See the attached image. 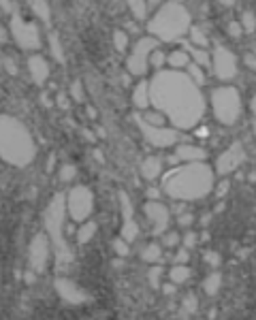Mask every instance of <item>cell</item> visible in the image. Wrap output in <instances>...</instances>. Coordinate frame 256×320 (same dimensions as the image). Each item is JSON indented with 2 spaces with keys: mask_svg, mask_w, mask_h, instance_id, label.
<instances>
[{
  "mask_svg": "<svg viewBox=\"0 0 256 320\" xmlns=\"http://www.w3.org/2000/svg\"><path fill=\"white\" fill-rule=\"evenodd\" d=\"M4 66H7L9 75H17V73H20V68H17V64L13 62V58H4Z\"/></svg>",
  "mask_w": 256,
  "mask_h": 320,
  "instance_id": "cell-46",
  "label": "cell"
},
{
  "mask_svg": "<svg viewBox=\"0 0 256 320\" xmlns=\"http://www.w3.org/2000/svg\"><path fill=\"white\" fill-rule=\"evenodd\" d=\"M75 171H77V169H75L73 165H62L60 167V171H58V177H60V182H71V179L75 177Z\"/></svg>",
  "mask_w": 256,
  "mask_h": 320,
  "instance_id": "cell-38",
  "label": "cell"
},
{
  "mask_svg": "<svg viewBox=\"0 0 256 320\" xmlns=\"http://www.w3.org/2000/svg\"><path fill=\"white\" fill-rule=\"evenodd\" d=\"M126 4L135 20H145V15H148V2L145 0H126Z\"/></svg>",
  "mask_w": 256,
  "mask_h": 320,
  "instance_id": "cell-29",
  "label": "cell"
},
{
  "mask_svg": "<svg viewBox=\"0 0 256 320\" xmlns=\"http://www.w3.org/2000/svg\"><path fill=\"white\" fill-rule=\"evenodd\" d=\"M56 290H58V295H60L64 301H68L71 305H79V303H85V301H88L85 290H81L73 280H66V277H58Z\"/></svg>",
  "mask_w": 256,
  "mask_h": 320,
  "instance_id": "cell-16",
  "label": "cell"
},
{
  "mask_svg": "<svg viewBox=\"0 0 256 320\" xmlns=\"http://www.w3.org/2000/svg\"><path fill=\"white\" fill-rule=\"evenodd\" d=\"M158 196H160V190L158 188H148V199L149 201H158Z\"/></svg>",
  "mask_w": 256,
  "mask_h": 320,
  "instance_id": "cell-51",
  "label": "cell"
},
{
  "mask_svg": "<svg viewBox=\"0 0 256 320\" xmlns=\"http://www.w3.org/2000/svg\"><path fill=\"white\" fill-rule=\"evenodd\" d=\"M135 122H137L139 130H141L143 139L149 145H154V148H171V145H175L177 141H182V139H184L177 132V128L154 126V124H149L143 115H135Z\"/></svg>",
  "mask_w": 256,
  "mask_h": 320,
  "instance_id": "cell-8",
  "label": "cell"
},
{
  "mask_svg": "<svg viewBox=\"0 0 256 320\" xmlns=\"http://www.w3.org/2000/svg\"><path fill=\"white\" fill-rule=\"evenodd\" d=\"M143 118L148 120L149 124H154V126H165V122H167V118H165V115H162L160 111H154V113H145Z\"/></svg>",
  "mask_w": 256,
  "mask_h": 320,
  "instance_id": "cell-40",
  "label": "cell"
},
{
  "mask_svg": "<svg viewBox=\"0 0 256 320\" xmlns=\"http://www.w3.org/2000/svg\"><path fill=\"white\" fill-rule=\"evenodd\" d=\"M113 250H115V254L118 256H128V241L124 239V237H118V239H113Z\"/></svg>",
  "mask_w": 256,
  "mask_h": 320,
  "instance_id": "cell-39",
  "label": "cell"
},
{
  "mask_svg": "<svg viewBox=\"0 0 256 320\" xmlns=\"http://www.w3.org/2000/svg\"><path fill=\"white\" fill-rule=\"evenodd\" d=\"M252 130H254V135H256V120H254V124H252Z\"/></svg>",
  "mask_w": 256,
  "mask_h": 320,
  "instance_id": "cell-62",
  "label": "cell"
},
{
  "mask_svg": "<svg viewBox=\"0 0 256 320\" xmlns=\"http://www.w3.org/2000/svg\"><path fill=\"white\" fill-rule=\"evenodd\" d=\"M58 107L60 109H68V98H66V94H58Z\"/></svg>",
  "mask_w": 256,
  "mask_h": 320,
  "instance_id": "cell-50",
  "label": "cell"
},
{
  "mask_svg": "<svg viewBox=\"0 0 256 320\" xmlns=\"http://www.w3.org/2000/svg\"><path fill=\"white\" fill-rule=\"evenodd\" d=\"M54 165H56V156L51 154L49 158H47V173H51V171H54Z\"/></svg>",
  "mask_w": 256,
  "mask_h": 320,
  "instance_id": "cell-53",
  "label": "cell"
},
{
  "mask_svg": "<svg viewBox=\"0 0 256 320\" xmlns=\"http://www.w3.org/2000/svg\"><path fill=\"white\" fill-rule=\"evenodd\" d=\"M71 98L75 103H84L85 101V94H84V85H81V81H73V85H71Z\"/></svg>",
  "mask_w": 256,
  "mask_h": 320,
  "instance_id": "cell-37",
  "label": "cell"
},
{
  "mask_svg": "<svg viewBox=\"0 0 256 320\" xmlns=\"http://www.w3.org/2000/svg\"><path fill=\"white\" fill-rule=\"evenodd\" d=\"M190 269H188V265H184V263H177L175 267H171V271H169V280H171L173 284H184V282H188V277H190Z\"/></svg>",
  "mask_w": 256,
  "mask_h": 320,
  "instance_id": "cell-21",
  "label": "cell"
},
{
  "mask_svg": "<svg viewBox=\"0 0 256 320\" xmlns=\"http://www.w3.org/2000/svg\"><path fill=\"white\" fill-rule=\"evenodd\" d=\"M194 222V216H192V213H179V218H177V224L179 226H184V229H188V226Z\"/></svg>",
  "mask_w": 256,
  "mask_h": 320,
  "instance_id": "cell-45",
  "label": "cell"
},
{
  "mask_svg": "<svg viewBox=\"0 0 256 320\" xmlns=\"http://www.w3.org/2000/svg\"><path fill=\"white\" fill-rule=\"evenodd\" d=\"M203 260H205L207 265H212V267H218L220 263H222V258H220L218 252H213V250H207V252L203 254Z\"/></svg>",
  "mask_w": 256,
  "mask_h": 320,
  "instance_id": "cell-42",
  "label": "cell"
},
{
  "mask_svg": "<svg viewBox=\"0 0 256 320\" xmlns=\"http://www.w3.org/2000/svg\"><path fill=\"white\" fill-rule=\"evenodd\" d=\"M113 47H115V51H120V54L128 49V34L124 30H115L113 32Z\"/></svg>",
  "mask_w": 256,
  "mask_h": 320,
  "instance_id": "cell-34",
  "label": "cell"
},
{
  "mask_svg": "<svg viewBox=\"0 0 256 320\" xmlns=\"http://www.w3.org/2000/svg\"><path fill=\"white\" fill-rule=\"evenodd\" d=\"M156 47H158V39H154V37H143L135 43V47H132L130 56H128V60H126V68L132 77H141V75L148 73L149 54H152Z\"/></svg>",
  "mask_w": 256,
  "mask_h": 320,
  "instance_id": "cell-9",
  "label": "cell"
},
{
  "mask_svg": "<svg viewBox=\"0 0 256 320\" xmlns=\"http://www.w3.org/2000/svg\"><path fill=\"white\" fill-rule=\"evenodd\" d=\"M226 30H229V34H231L233 39H239V37H241V32H243V28H241L239 21H231V24L226 26Z\"/></svg>",
  "mask_w": 256,
  "mask_h": 320,
  "instance_id": "cell-43",
  "label": "cell"
},
{
  "mask_svg": "<svg viewBox=\"0 0 256 320\" xmlns=\"http://www.w3.org/2000/svg\"><path fill=\"white\" fill-rule=\"evenodd\" d=\"M167 64V56H165V51H160L158 47H156L152 54H149V66H154L156 71H160L162 66Z\"/></svg>",
  "mask_w": 256,
  "mask_h": 320,
  "instance_id": "cell-35",
  "label": "cell"
},
{
  "mask_svg": "<svg viewBox=\"0 0 256 320\" xmlns=\"http://www.w3.org/2000/svg\"><path fill=\"white\" fill-rule=\"evenodd\" d=\"M132 105L137 109H148L149 107V81H139L132 90Z\"/></svg>",
  "mask_w": 256,
  "mask_h": 320,
  "instance_id": "cell-20",
  "label": "cell"
},
{
  "mask_svg": "<svg viewBox=\"0 0 256 320\" xmlns=\"http://www.w3.org/2000/svg\"><path fill=\"white\" fill-rule=\"evenodd\" d=\"M243 162H246V148H243L241 143H233L218 156L216 173L218 175H229V173H233L239 165H243Z\"/></svg>",
  "mask_w": 256,
  "mask_h": 320,
  "instance_id": "cell-13",
  "label": "cell"
},
{
  "mask_svg": "<svg viewBox=\"0 0 256 320\" xmlns=\"http://www.w3.org/2000/svg\"><path fill=\"white\" fill-rule=\"evenodd\" d=\"M243 62H246L248 68H252V71H256V56L254 54H246V58H243Z\"/></svg>",
  "mask_w": 256,
  "mask_h": 320,
  "instance_id": "cell-48",
  "label": "cell"
},
{
  "mask_svg": "<svg viewBox=\"0 0 256 320\" xmlns=\"http://www.w3.org/2000/svg\"><path fill=\"white\" fill-rule=\"evenodd\" d=\"M141 175L148 179V182H154L156 177L162 175V160L158 156H148L141 162Z\"/></svg>",
  "mask_w": 256,
  "mask_h": 320,
  "instance_id": "cell-19",
  "label": "cell"
},
{
  "mask_svg": "<svg viewBox=\"0 0 256 320\" xmlns=\"http://www.w3.org/2000/svg\"><path fill=\"white\" fill-rule=\"evenodd\" d=\"M118 199H120V209H122V216H124V226H122V237L130 243L139 237V226L132 218V203H130V196L126 194L124 190L118 192Z\"/></svg>",
  "mask_w": 256,
  "mask_h": 320,
  "instance_id": "cell-15",
  "label": "cell"
},
{
  "mask_svg": "<svg viewBox=\"0 0 256 320\" xmlns=\"http://www.w3.org/2000/svg\"><path fill=\"white\" fill-rule=\"evenodd\" d=\"M47 263H49V237L45 233H39V235H34L30 248H28V265H30L34 273H43L47 269Z\"/></svg>",
  "mask_w": 256,
  "mask_h": 320,
  "instance_id": "cell-12",
  "label": "cell"
},
{
  "mask_svg": "<svg viewBox=\"0 0 256 320\" xmlns=\"http://www.w3.org/2000/svg\"><path fill=\"white\" fill-rule=\"evenodd\" d=\"M212 66H213V73H216L218 79L231 81L237 75V58L229 47H224V45L218 43L216 47H213Z\"/></svg>",
  "mask_w": 256,
  "mask_h": 320,
  "instance_id": "cell-11",
  "label": "cell"
},
{
  "mask_svg": "<svg viewBox=\"0 0 256 320\" xmlns=\"http://www.w3.org/2000/svg\"><path fill=\"white\" fill-rule=\"evenodd\" d=\"M196 239H199V237H196V233H192V231H188L184 235V248H194L196 246Z\"/></svg>",
  "mask_w": 256,
  "mask_h": 320,
  "instance_id": "cell-44",
  "label": "cell"
},
{
  "mask_svg": "<svg viewBox=\"0 0 256 320\" xmlns=\"http://www.w3.org/2000/svg\"><path fill=\"white\" fill-rule=\"evenodd\" d=\"M92 209H94V194H92L90 188L85 186H75V188L68 192L66 199V212L75 222H85L90 218Z\"/></svg>",
  "mask_w": 256,
  "mask_h": 320,
  "instance_id": "cell-10",
  "label": "cell"
},
{
  "mask_svg": "<svg viewBox=\"0 0 256 320\" xmlns=\"http://www.w3.org/2000/svg\"><path fill=\"white\" fill-rule=\"evenodd\" d=\"M149 105H154L156 111H160L177 130H192L205 115L201 88L177 68L156 71L149 79Z\"/></svg>",
  "mask_w": 256,
  "mask_h": 320,
  "instance_id": "cell-1",
  "label": "cell"
},
{
  "mask_svg": "<svg viewBox=\"0 0 256 320\" xmlns=\"http://www.w3.org/2000/svg\"><path fill=\"white\" fill-rule=\"evenodd\" d=\"M96 229H98L96 222H84L77 231H75V235H77V241L79 243H88L92 237L96 235Z\"/></svg>",
  "mask_w": 256,
  "mask_h": 320,
  "instance_id": "cell-26",
  "label": "cell"
},
{
  "mask_svg": "<svg viewBox=\"0 0 256 320\" xmlns=\"http://www.w3.org/2000/svg\"><path fill=\"white\" fill-rule=\"evenodd\" d=\"M196 307H199V299L194 295H186L182 301V316H188V314H194Z\"/></svg>",
  "mask_w": 256,
  "mask_h": 320,
  "instance_id": "cell-32",
  "label": "cell"
},
{
  "mask_svg": "<svg viewBox=\"0 0 256 320\" xmlns=\"http://www.w3.org/2000/svg\"><path fill=\"white\" fill-rule=\"evenodd\" d=\"M7 30H4V28L2 26H0V43H7Z\"/></svg>",
  "mask_w": 256,
  "mask_h": 320,
  "instance_id": "cell-57",
  "label": "cell"
},
{
  "mask_svg": "<svg viewBox=\"0 0 256 320\" xmlns=\"http://www.w3.org/2000/svg\"><path fill=\"white\" fill-rule=\"evenodd\" d=\"M41 103H43V107H51V105H54V103H51V98H49L47 94L41 96Z\"/></svg>",
  "mask_w": 256,
  "mask_h": 320,
  "instance_id": "cell-55",
  "label": "cell"
},
{
  "mask_svg": "<svg viewBox=\"0 0 256 320\" xmlns=\"http://www.w3.org/2000/svg\"><path fill=\"white\" fill-rule=\"evenodd\" d=\"M64 216H66V196L56 194L54 199L49 201L43 218H45V231H47V237H49L51 246H54V252H56L58 267H64L73 260V250L68 246L66 237H64V231H66Z\"/></svg>",
  "mask_w": 256,
  "mask_h": 320,
  "instance_id": "cell-5",
  "label": "cell"
},
{
  "mask_svg": "<svg viewBox=\"0 0 256 320\" xmlns=\"http://www.w3.org/2000/svg\"><path fill=\"white\" fill-rule=\"evenodd\" d=\"M171 2H184V0H171Z\"/></svg>",
  "mask_w": 256,
  "mask_h": 320,
  "instance_id": "cell-63",
  "label": "cell"
},
{
  "mask_svg": "<svg viewBox=\"0 0 256 320\" xmlns=\"http://www.w3.org/2000/svg\"><path fill=\"white\" fill-rule=\"evenodd\" d=\"M190 13L188 9L184 7L182 2H171L169 0L167 4L156 11V15L148 21V32L152 34L154 39L165 41V43H171V41H179L184 34H188L190 30Z\"/></svg>",
  "mask_w": 256,
  "mask_h": 320,
  "instance_id": "cell-4",
  "label": "cell"
},
{
  "mask_svg": "<svg viewBox=\"0 0 256 320\" xmlns=\"http://www.w3.org/2000/svg\"><path fill=\"white\" fill-rule=\"evenodd\" d=\"M196 135H199V139H207L209 130H207V128H199V130H196Z\"/></svg>",
  "mask_w": 256,
  "mask_h": 320,
  "instance_id": "cell-56",
  "label": "cell"
},
{
  "mask_svg": "<svg viewBox=\"0 0 256 320\" xmlns=\"http://www.w3.org/2000/svg\"><path fill=\"white\" fill-rule=\"evenodd\" d=\"M220 4H224V7H233V4H235V0H220Z\"/></svg>",
  "mask_w": 256,
  "mask_h": 320,
  "instance_id": "cell-60",
  "label": "cell"
},
{
  "mask_svg": "<svg viewBox=\"0 0 256 320\" xmlns=\"http://www.w3.org/2000/svg\"><path fill=\"white\" fill-rule=\"evenodd\" d=\"M205 149L199 148V145H192V143H182L177 145L175 156L169 158V162H196V160H205Z\"/></svg>",
  "mask_w": 256,
  "mask_h": 320,
  "instance_id": "cell-18",
  "label": "cell"
},
{
  "mask_svg": "<svg viewBox=\"0 0 256 320\" xmlns=\"http://www.w3.org/2000/svg\"><path fill=\"white\" fill-rule=\"evenodd\" d=\"M212 109L220 124L233 126L241 115V96L233 85H220L212 92Z\"/></svg>",
  "mask_w": 256,
  "mask_h": 320,
  "instance_id": "cell-6",
  "label": "cell"
},
{
  "mask_svg": "<svg viewBox=\"0 0 256 320\" xmlns=\"http://www.w3.org/2000/svg\"><path fill=\"white\" fill-rule=\"evenodd\" d=\"M84 135H85V139H88V141H94V135H92L90 130H84Z\"/></svg>",
  "mask_w": 256,
  "mask_h": 320,
  "instance_id": "cell-61",
  "label": "cell"
},
{
  "mask_svg": "<svg viewBox=\"0 0 256 320\" xmlns=\"http://www.w3.org/2000/svg\"><path fill=\"white\" fill-rule=\"evenodd\" d=\"M145 218L152 224V235H162L167 233L169 224H171V212H169L167 205H162L158 201H148L143 207Z\"/></svg>",
  "mask_w": 256,
  "mask_h": 320,
  "instance_id": "cell-14",
  "label": "cell"
},
{
  "mask_svg": "<svg viewBox=\"0 0 256 320\" xmlns=\"http://www.w3.org/2000/svg\"><path fill=\"white\" fill-rule=\"evenodd\" d=\"M37 156L30 130L13 115L0 113V158L13 167H28Z\"/></svg>",
  "mask_w": 256,
  "mask_h": 320,
  "instance_id": "cell-3",
  "label": "cell"
},
{
  "mask_svg": "<svg viewBox=\"0 0 256 320\" xmlns=\"http://www.w3.org/2000/svg\"><path fill=\"white\" fill-rule=\"evenodd\" d=\"M49 51H51V58H54L56 62L64 64L66 62V56H64V49H62V43H60V37H58V32H49Z\"/></svg>",
  "mask_w": 256,
  "mask_h": 320,
  "instance_id": "cell-22",
  "label": "cell"
},
{
  "mask_svg": "<svg viewBox=\"0 0 256 320\" xmlns=\"http://www.w3.org/2000/svg\"><path fill=\"white\" fill-rule=\"evenodd\" d=\"M28 71H30V77L37 85H43L49 79V64L41 54H34L28 58Z\"/></svg>",
  "mask_w": 256,
  "mask_h": 320,
  "instance_id": "cell-17",
  "label": "cell"
},
{
  "mask_svg": "<svg viewBox=\"0 0 256 320\" xmlns=\"http://www.w3.org/2000/svg\"><path fill=\"white\" fill-rule=\"evenodd\" d=\"M250 109H252V113L256 115V94L252 96V101H250Z\"/></svg>",
  "mask_w": 256,
  "mask_h": 320,
  "instance_id": "cell-59",
  "label": "cell"
},
{
  "mask_svg": "<svg viewBox=\"0 0 256 320\" xmlns=\"http://www.w3.org/2000/svg\"><path fill=\"white\" fill-rule=\"evenodd\" d=\"M167 62L171 64V68H186L188 66V51L186 49H175L171 51V56H167Z\"/></svg>",
  "mask_w": 256,
  "mask_h": 320,
  "instance_id": "cell-25",
  "label": "cell"
},
{
  "mask_svg": "<svg viewBox=\"0 0 256 320\" xmlns=\"http://www.w3.org/2000/svg\"><path fill=\"white\" fill-rule=\"evenodd\" d=\"M188 258H190V256H188V248L179 250V252L175 254V260H177V263H188Z\"/></svg>",
  "mask_w": 256,
  "mask_h": 320,
  "instance_id": "cell-49",
  "label": "cell"
},
{
  "mask_svg": "<svg viewBox=\"0 0 256 320\" xmlns=\"http://www.w3.org/2000/svg\"><path fill=\"white\" fill-rule=\"evenodd\" d=\"M241 28H243V32H248V34L256 32V15L252 11H246V13L241 15Z\"/></svg>",
  "mask_w": 256,
  "mask_h": 320,
  "instance_id": "cell-33",
  "label": "cell"
},
{
  "mask_svg": "<svg viewBox=\"0 0 256 320\" xmlns=\"http://www.w3.org/2000/svg\"><path fill=\"white\" fill-rule=\"evenodd\" d=\"M162 267L156 263V265H152V269L148 271V282H149V286H154V288H160V276H162Z\"/></svg>",
  "mask_w": 256,
  "mask_h": 320,
  "instance_id": "cell-36",
  "label": "cell"
},
{
  "mask_svg": "<svg viewBox=\"0 0 256 320\" xmlns=\"http://www.w3.org/2000/svg\"><path fill=\"white\" fill-rule=\"evenodd\" d=\"M229 188H231V182H229V179H222V182L218 184V190H216V194H218V196H224L226 192H229Z\"/></svg>",
  "mask_w": 256,
  "mask_h": 320,
  "instance_id": "cell-47",
  "label": "cell"
},
{
  "mask_svg": "<svg viewBox=\"0 0 256 320\" xmlns=\"http://www.w3.org/2000/svg\"><path fill=\"white\" fill-rule=\"evenodd\" d=\"M188 54L194 58V64H199V66H207L209 62H212V58H209V54L203 47H194V45H186L184 47Z\"/></svg>",
  "mask_w": 256,
  "mask_h": 320,
  "instance_id": "cell-27",
  "label": "cell"
},
{
  "mask_svg": "<svg viewBox=\"0 0 256 320\" xmlns=\"http://www.w3.org/2000/svg\"><path fill=\"white\" fill-rule=\"evenodd\" d=\"M220 286H222V276H220V273H212V276L205 277V282H203V290H205L207 295H216Z\"/></svg>",
  "mask_w": 256,
  "mask_h": 320,
  "instance_id": "cell-30",
  "label": "cell"
},
{
  "mask_svg": "<svg viewBox=\"0 0 256 320\" xmlns=\"http://www.w3.org/2000/svg\"><path fill=\"white\" fill-rule=\"evenodd\" d=\"M162 243H165L167 248H175L177 243H179V235L177 233H162Z\"/></svg>",
  "mask_w": 256,
  "mask_h": 320,
  "instance_id": "cell-41",
  "label": "cell"
},
{
  "mask_svg": "<svg viewBox=\"0 0 256 320\" xmlns=\"http://www.w3.org/2000/svg\"><path fill=\"white\" fill-rule=\"evenodd\" d=\"M0 9L2 11H13V2H11V0H0Z\"/></svg>",
  "mask_w": 256,
  "mask_h": 320,
  "instance_id": "cell-52",
  "label": "cell"
},
{
  "mask_svg": "<svg viewBox=\"0 0 256 320\" xmlns=\"http://www.w3.org/2000/svg\"><path fill=\"white\" fill-rule=\"evenodd\" d=\"M11 34L15 43L24 51H39L41 49V30L34 21H26L20 13H13L11 17Z\"/></svg>",
  "mask_w": 256,
  "mask_h": 320,
  "instance_id": "cell-7",
  "label": "cell"
},
{
  "mask_svg": "<svg viewBox=\"0 0 256 320\" xmlns=\"http://www.w3.org/2000/svg\"><path fill=\"white\" fill-rule=\"evenodd\" d=\"M186 68H188V73H186V75H188V77H190V79L194 81V84L201 88V85L205 84V71H203V68L199 66V64H194V62L188 64V66H186Z\"/></svg>",
  "mask_w": 256,
  "mask_h": 320,
  "instance_id": "cell-31",
  "label": "cell"
},
{
  "mask_svg": "<svg viewBox=\"0 0 256 320\" xmlns=\"http://www.w3.org/2000/svg\"><path fill=\"white\" fill-rule=\"evenodd\" d=\"M28 4H30L32 13L37 15L41 21H49L51 9H49V2H47V0H28Z\"/></svg>",
  "mask_w": 256,
  "mask_h": 320,
  "instance_id": "cell-23",
  "label": "cell"
},
{
  "mask_svg": "<svg viewBox=\"0 0 256 320\" xmlns=\"http://www.w3.org/2000/svg\"><path fill=\"white\" fill-rule=\"evenodd\" d=\"M145 2H148V9H154L160 4V0H145Z\"/></svg>",
  "mask_w": 256,
  "mask_h": 320,
  "instance_id": "cell-58",
  "label": "cell"
},
{
  "mask_svg": "<svg viewBox=\"0 0 256 320\" xmlns=\"http://www.w3.org/2000/svg\"><path fill=\"white\" fill-rule=\"evenodd\" d=\"M188 34H190V43L194 45V47H203V49H205L207 45H209V39H207V34L203 32L199 26H190Z\"/></svg>",
  "mask_w": 256,
  "mask_h": 320,
  "instance_id": "cell-28",
  "label": "cell"
},
{
  "mask_svg": "<svg viewBox=\"0 0 256 320\" xmlns=\"http://www.w3.org/2000/svg\"><path fill=\"white\" fill-rule=\"evenodd\" d=\"M162 190L175 201H199L213 190V171L203 160L184 162L162 175Z\"/></svg>",
  "mask_w": 256,
  "mask_h": 320,
  "instance_id": "cell-2",
  "label": "cell"
},
{
  "mask_svg": "<svg viewBox=\"0 0 256 320\" xmlns=\"http://www.w3.org/2000/svg\"><path fill=\"white\" fill-rule=\"evenodd\" d=\"M141 258L145 260V263H160L162 260V248L158 246V243H148L143 250H141Z\"/></svg>",
  "mask_w": 256,
  "mask_h": 320,
  "instance_id": "cell-24",
  "label": "cell"
},
{
  "mask_svg": "<svg viewBox=\"0 0 256 320\" xmlns=\"http://www.w3.org/2000/svg\"><path fill=\"white\" fill-rule=\"evenodd\" d=\"M162 290H165L167 295H173V293H175V284H173V282H171V284H165V286H162Z\"/></svg>",
  "mask_w": 256,
  "mask_h": 320,
  "instance_id": "cell-54",
  "label": "cell"
},
{
  "mask_svg": "<svg viewBox=\"0 0 256 320\" xmlns=\"http://www.w3.org/2000/svg\"><path fill=\"white\" fill-rule=\"evenodd\" d=\"M252 54H254V56H256V47H254V51H252Z\"/></svg>",
  "mask_w": 256,
  "mask_h": 320,
  "instance_id": "cell-64",
  "label": "cell"
}]
</instances>
